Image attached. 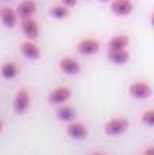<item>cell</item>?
Instances as JSON below:
<instances>
[{
  "instance_id": "cell-1",
  "label": "cell",
  "mask_w": 154,
  "mask_h": 155,
  "mask_svg": "<svg viewBox=\"0 0 154 155\" xmlns=\"http://www.w3.org/2000/svg\"><path fill=\"white\" fill-rule=\"evenodd\" d=\"M129 128V120L124 117H116L109 120L107 124L104 126V132L107 135L115 136V135H120V134L126 132Z\"/></svg>"
},
{
  "instance_id": "cell-2",
  "label": "cell",
  "mask_w": 154,
  "mask_h": 155,
  "mask_svg": "<svg viewBox=\"0 0 154 155\" xmlns=\"http://www.w3.org/2000/svg\"><path fill=\"white\" fill-rule=\"evenodd\" d=\"M111 11L116 16H127L134 11V3L132 0H112Z\"/></svg>"
},
{
  "instance_id": "cell-3",
  "label": "cell",
  "mask_w": 154,
  "mask_h": 155,
  "mask_svg": "<svg viewBox=\"0 0 154 155\" xmlns=\"http://www.w3.org/2000/svg\"><path fill=\"white\" fill-rule=\"evenodd\" d=\"M20 28H22L23 34L26 35V38H28L30 41H34L39 37V26H38V23L32 18L22 19Z\"/></svg>"
},
{
  "instance_id": "cell-4",
  "label": "cell",
  "mask_w": 154,
  "mask_h": 155,
  "mask_svg": "<svg viewBox=\"0 0 154 155\" xmlns=\"http://www.w3.org/2000/svg\"><path fill=\"white\" fill-rule=\"evenodd\" d=\"M30 108V94L26 89H20L14 100V109L16 113H25Z\"/></svg>"
},
{
  "instance_id": "cell-5",
  "label": "cell",
  "mask_w": 154,
  "mask_h": 155,
  "mask_svg": "<svg viewBox=\"0 0 154 155\" xmlns=\"http://www.w3.org/2000/svg\"><path fill=\"white\" fill-rule=\"evenodd\" d=\"M129 92L134 99L138 100H145L147 97L152 96V88L145 82H134V84L130 85Z\"/></svg>"
},
{
  "instance_id": "cell-6",
  "label": "cell",
  "mask_w": 154,
  "mask_h": 155,
  "mask_svg": "<svg viewBox=\"0 0 154 155\" xmlns=\"http://www.w3.org/2000/svg\"><path fill=\"white\" fill-rule=\"evenodd\" d=\"M70 97V89L66 86H58V88L53 89L49 94V103L50 104H64L65 101Z\"/></svg>"
},
{
  "instance_id": "cell-7",
  "label": "cell",
  "mask_w": 154,
  "mask_h": 155,
  "mask_svg": "<svg viewBox=\"0 0 154 155\" xmlns=\"http://www.w3.org/2000/svg\"><path fill=\"white\" fill-rule=\"evenodd\" d=\"M0 18H2L3 25L7 28H14L18 25V15L16 10H12L11 7H3L0 11Z\"/></svg>"
},
{
  "instance_id": "cell-8",
  "label": "cell",
  "mask_w": 154,
  "mask_h": 155,
  "mask_svg": "<svg viewBox=\"0 0 154 155\" xmlns=\"http://www.w3.org/2000/svg\"><path fill=\"white\" fill-rule=\"evenodd\" d=\"M100 43L96 39H82L77 45V51L82 55H93L99 51Z\"/></svg>"
},
{
  "instance_id": "cell-9",
  "label": "cell",
  "mask_w": 154,
  "mask_h": 155,
  "mask_svg": "<svg viewBox=\"0 0 154 155\" xmlns=\"http://www.w3.org/2000/svg\"><path fill=\"white\" fill-rule=\"evenodd\" d=\"M16 12L20 19L32 18V15L37 12V3L34 0H23L16 7Z\"/></svg>"
},
{
  "instance_id": "cell-10",
  "label": "cell",
  "mask_w": 154,
  "mask_h": 155,
  "mask_svg": "<svg viewBox=\"0 0 154 155\" xmlns=\"http://www.w3.org/2000/svg\"><path fill=\"white\" fill-rule=\"evenodd\" d=\"M60 69L64 71L68 76H76L80 73L81 66L80 64L76 61L75 58H70V57H65L60 61Z\"/></svg>"
},
{
  "instance_id": "cell-11",
  "label": "cell",
  "mask_w": 154,
  "mask_h": 155,
  "mask_svg": "<svg viewBox=\"0 0 154 155\" xmlns=\"http://www.w3.org/2000/svg\"><path fill=\"white\" fill-rule=\"evenodd\" d=\"M66 132L70 138L77 139V140H82L88 136V130L85 128V126L82 123H79V121H73L70 123L66 128Z\"/></svg>"
},
{
  "instance_id": "cell-12",
  "label": "cell",
  "mask_w": 154,
  "mask_h": 155,
  "mask_svg": "<svg viewBox=\"0 0 154 155\" xmlns=\"http://www.w3.org/2000/svg\"><path fill=\"white\" fill-rule=\"evenodd\" d=\"M20 53H22L27 59H31V61H35V59H38L41 57L39 47L32 42V41L23 42L22 45H20Z\"/></svg>"
},
{
  "instance_id": "cell-13",
  "label": "cell",
  "mask_w": 154,
  "mask_h": 155,
  "mask_svg": "<svg viewBox=\"0 0 154 155\" xmlns=\"http://www.w3.org/2000/svg\"><path fill=\"white\" fill-rule=\"evenodd\" d=\"M130 54L126 49L120 50H108V59L115 65H123L129 61Z\"/></svg>"
},
{
  "instance_id": "cell-14",
  "label": "cell",
  "mask_w": 154,
  "mask_h": 155,
  "mask_svg": "<svg viewBox=\"0 0 154 155\" xmlns=\"http://www.w3.org/2000/svg\"><path fill=\"white\" fill-rule=\"evenodd\" d=\"M130 43V39L127 35H115L111 38L108 42V50H120V49H127Z\"/></svg>"
},
{
  "instance_id": "cell-15",
  "label": "cell",
  "mask_w": 154,
  "mask_h": 155,
  "mask_svg": "<svg viewBox=\"0 0 154 155\" xmlns=\"http://www.w3.org/2000/svg\"><path fill=\"white\" fill-rule=\"evenodd\" d=\"M57 116L60 120H64V121H72L73 119H76L77 113L76 111L69 105H61L60 108L57 109Z\"/></svg>"
},
{
  "instance_id": "cell-16",
  "label": "cell",
  "mask_w": 154,
  "mask_h": 155,
  "mask_svg": "<svg viewBox=\"0 0 154 155\" xmlns=\"http://www.w3.org/2000/svg\"><path fill=\"white\" fill-rule=\"evenodd\" d=\"M19 73V69H18V65L14 64V62H5L2 68V74L4 78L11 80V78H15Z\"/></svg>"
},
{
  "instance_id": "cell-17",
  "label": "cell",
  "mask_w": 154,
  "mask_h": 155,
  "mask_svg": "<svg viewBox=\"0 0 154 155\" xmlns=\"http://www.w3.org/2000/svg\"><path fill=\"white\" fill-rule=\"evenodd\" d=\"M50 15H52L54 19H65L69 15V7H66L65 4L60 5H54V7L50 8Z\"/></svg>"
},
{
  "instance_id": "cell-18",
  "label": "cell",
  "mask_w": 154,
  "mask_h": 155,
  "mask_svg": "<svg viewBox=\"0 0 154 155\" xmlns=\"http://www.w3.org/2000/svg\"><path fill=\"white\" fill-rule=\"evenodd\" d=\"M142 121H143L146 126L154 127V109H149V111L143 112V115H142Z\"/></svg>"
},
{
  "instance_id": "cell-19",
  "label": "cell",
  "mask_w": 154,
  "mask_h": 155,
  "mask_svg": "<svg viewBox=\"0 0 154 155\" xmlns=\"http://www.w3.org/2000/svg\"><path fill=\"white\" fill-rule=\"evenodd\" d=\"M61 2H62V4H65L69 8H73L77 4V0H61Z\"/></svg>"
},
{
  "instance_id": "cell-20",
  "label": "cell",
  "mask_w": 154,
  "mask_h": 155,
  "mask_svg": "<svg viewBox=\"0 0 154 155\" xmlns=\"http://www.w3.org/2000/svg\"><path fill=\"white\" fill-rule=\"evenodd\" d=\"M145 155H154V147H149L145 150Z\"/></svg>"
},
{
  "instance_id": "cell-21",
  "label": "cell",
  "mask_w": 154,
  "mask_h": 155,
  "mask_svg": "<svg viewBox=\"0 0 154 155\" xmlns=\"http://www.w3.org/2000/svg\"><path fill=\"white\" fill-rule=\"evenodd\" d=\"M152 25H153V27H154V12L152 14Z\"/></svg>"
},
{
  "instance_id": "cell-22",
  "label": "cell",
  "mask_w": 154,
  "mask_h": 155,
  "mask_svg": "<svg viewBox=\"0 0 154 155\" xmlns=\"http://www.w3.org/2000/svg\"><path fill=\"white\" fill-rule=\"evenodd\" d=\"M91 155H104V154H102V153H93V154H91Z\"/></svg>"
},
{
  "instance_id": "cell-23",
  "label": "cell",
  "mask_w": 154,
  "mask_h": 155,
  "mask_svg": "<svg viewBox=\"0 0 154 155\" xmlns=\"http://www.w3.org/2000/svg\"><path fill=\"white\" fill-rule=\"evenodd\" d=\"M102 3H108V2H112V0H100Z\"/></svg>"
},
{
  "instance_id": "cell-24",
  "label": "cell",
  "mask_w": 154,
  "mask_h": 155,
  "mask_svg": "<svg viewBox=\"0 0 154 155\" xmlns=\"http://www.w3.org/2000/svg\"><path fill=\"white\" fill-rule=\"evenodd\" d=\"M5 2H10V0H5Z\"/></svg>"
}]
</instances>
